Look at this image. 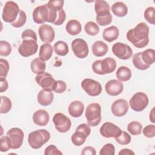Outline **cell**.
<instances>
[{
    "mask_svg": "<svg viewBox=\"0 0 155 155\" xmlns=\"http://www.w3.org/2000/svg\"><path fill=\"white\" fill-rule=\"evenodd\" d=\"M12 104L11 100L7 96H1V105H0V113H7L11 110Z\"/></svg>",
    "mask_w": 155,
    "mask_h": 155,
    "instance_id": "36",
    "label": "cell"
},
{
    "mask_svg": "<svg viewBox=\"0 0 155 155\" xmlns=\"http://www.w3.org/2000/svg\"><path fill=\"white\" fill-rule=\"evenodd\" d=\"M67 89L66 83L61 80L56 81L55 85L53 89V91L57 93H62Z\"/></svg>",
    "mask_w": 155,
    "mask_h": 155,
    "instance_id": "45",
    "label": "cell"
},
{
    "mask_svg": "<svg viewBox=\"0 0 155 155\" xmlns=\"http://www.w3.org/2000/svg\"><path fill=\"white\" fill-rule=\"evenodd\" d=\"M96 154L95 149L90 146L85 147V148H83V150L81 151V154L83 155H95Z\"/></svg>",
    "mask_w": 155,
    "mask_h": 155,
    "instance_id": "52",
    "label": "cell"
},
{
    "mask_svg": "<svg viewBox=\"0 0 155 155\" xmlns=\"http://www.w3.org/2000/svg\"><path fill=\"white\" fill-rule=\"evenodd\" d=\"M154 108H152L151 111V113H150V119L151 120V122L153 123H154L155 122V120H154Z\"/></svg>",
    "mask_w": 155,
    "mask_h": 155,
    "instance_id": "55",
    "label": "cell"
},
{
    "mask_svg": "<svg viewBox=\"0 0 155 155\" xmlns=\"http://www.w3.org/2000/svg\"><path fill=\"white\" fill-rule=\"evenodd\" d=\"M114 139H115V140L118 143L122 145H127V144L130 143L131 140V136L126 131H122V130L120 134L118 136L114 137Z\"/></svg>",
    "mask_w": 155,
    "mask_h": 155,
    "instance_id": "37",
    "label": "cell"
},
{
    "mask_svg": "<svg viewBox=\"0 0 155 155\" xmlns=\"http://www.w3.org/2000/svg\"><path fill=\"white\" fill-rule=\"evenodd\" d=\"M55 128L60 133H66L71 128V122L69 117L61 113H56L53 117Z\"/></svg>",
    "mask_w": 155,
    "mask_h": 155,
    "instance_id": "10",
    "label": "cell"
},
{
    "mask_svg": "<svg viewBox=\"0 0 155 155\" xmlns=\"http://www.w3.org/2000/svg\"><path fill=\"white\" fill-rule=\"evenodd\" d=\"M53 48L51 45L49 43L42 44L39 48V56L44 61H48L52 56Z\"/></svg>",
    "mask_w": 155,
    "mask_h": 155,
    "instance_id": "28",
    "label": "cell"
},
{
    "mask_svg": "<svg viewBox=\"0 0 155 155\" xmlns=\"http://www.w3.org/2000/svg\"><path fill=\"white\" fill-rule=\"evenodd\" d=\"M65 30L69 35L71 36H75L81 32L82 26L79 21L76 19H71L68 21L67 23Z\"/></svg>",
    "mask_w": 155,
    "mask_h": 155,
    "instance_id": "26",
    "label": "cell"
},
{
    "mask_svg": "<svg viewBox=\"0 0 155 155\" xmlns=\"http://www.w3.org/2000/svg\"><path fill=\"white\" fill-rule=\"evenodd\" d=\"M38 33L41 40L43 42L51 43L54 39L55 32L53 27L47 24H42L38 29Z\"/></svg>",
    "mask_w": 155,
    "mask_h": 155,
    "instance_id": "16",
    "label": "cell"
},
{
    "mask_svg": "<svg viewBox=\"0 0 155 155\" xmlns=\"http://www.w3.org/2000/svg\"><path fill=\"white\" fill-rule=\"evenodd\" d=\"M116 75L119 81L126 82L130 79L131 77V71L127 67L121 66L117 70Z\"/></svg>",
    "mask_w": 155,
    "mask_h": 155,
    "instance_id": "30",
    "label": "cell"
},
{
    "mask_svg": "<svg viewBox=\"0 0 155 155\" xmlns=\"http://www.w3.org/2000/svg\"><path fill=\"white\" fill-rule=\"evenodd\" d=\"M6 135L10 140L11 149L16 150L21 147L24 137V133L21 129L16 127L12 128L7 132Z\"/></svg>",
    "mask_w": 155,
    "mask_h": 155,
    "instance_id": "9",
    "label": "cell"
},
{
    "mask_svg": "<svg viewBox=\"0 0 155 155\" xmlns=\"http://www.w3.org/2000/svg\"><path fill=\"white\" fill-rule=\"evenodd\" d=\"M85 115L88 124L91 127L98 125L101 121V107L98 103L89 104L85 110Z\"/></svg>",
    "mask_w": 155,
    "mask_h": 155,
    "instance_id": "3",
    "label": "cell"
},
{
    "mask_svg": "<svg viewBox=\"0 0 155 155\" xmlns=\"http://www.w3.org/2000/svg\"><path fill=\"white\" fill-rule=\"evenodd\" d=\"M71 47L74 55L78 58L84 59L88 54L89 49L87 43L81 38L74 39L71 44Z\"/></svg>",
    "mask_w": 155,
    "mask_h": 155,
    "instance_id": "12",
    "label": "cell"
},
{
    "mask_svg": "<svg viewBox=\"0 0 155 155\" xmlns=\"http://www.w3.org/2000/svg\"><path fill=\"white\" fill-rule=\"evenodd\" d=\"M140 54H141V52H138V53L134 54L132 58V62H133L134 66L138 70H145L148 69L150 67L145 65L143 62V61L141 59Z\"/></svg>",
    "mask_w": 155,
    "mask_h": 155,
    "instance_id": "34",
    "label": "cell"
},
{
    "mask_svg": "<svg viewBox=\"0 0 155 155\" xmlns=\"http://www.w3.org/2000/svg\"><path fill=\"white\" fill-rule=\"evenodd\" d=\"M91 133L90 126L87 124H81L76 128L75 132L71 137L72 143L76 146L83 145L86 139L90 136Z\"/></svg>",
    "mask_w": 155,
    "mask_h": 155,
    "instance_id": "5",
    "label": "cell"
},
{
    "mask_svg": "<svg viewBox=\"0 0 155 155\" xmlns=\"http://www.w3.org/2000/svg\"><path fill=\"white\" fill-rule=\"evenodd\" d=\"M94 10L96 16H103L110 13V8L108 2L104 0H97L94 2Z\"/></svg>",
    "mask_w": 155,
    "mask_h": 155,
    "instance_id": "23",
    "label": "cell"
},
{
    "mask_svg": "<svg viewBox=\"0 0 155 155\" xmlns=\"http://www.w3.org/2000/svg\"><path fill=\"white\" fill-rule=\"evenodd\" d=\"M81 87L90 96H99L102 90L101 84L92 79L86 78L81 82Z\"/></svg>",
    "mask_w": 155,
    "mask_h": 155,
    "instance_id": "7",
    "label": "cell"
},
{
    "mask_svg": "<svg viewBox=\"0 0 155 155\" xmlns=\"http://www.w3.org/2000/svg\"><path fill=\"white\" fill-rule=\"evenodd\" d=\"M116 62L112 58L108 57L101 60V67L103 75L113 73L116 70Z\"/></svg>",
    "mask_w": 155,
    "mask_h": 155,
    "instance_id": "21",
    "label": "cell"
},
{
    "mask_svg": "<svg viewBox=\"0 0 155 155\" xmlns=\"http://www.w3.org/2000/svg\"><path fill=\"white\" fill-rule=\"evenodd\" d=\"M99 29L98 25L93 21H89L84 25V30L85 33L90 36H95L97 35L99 32Z\"/></svg>",
    "mask_w": 155,
    "mask_h": 155,
    "instance_id": "33",
    "label": "cell"
},
{
    "mask_svg": "<svg viewBox=\"0 0 155 155\" xmlns=\"http://www.w3.org/2000/svg\"><path fill=\"white\" fill-rule=\"evenodd\" d=\"M143 135L148 138L154 137L155 136V126L154 125H148L146 126L142 130Z\"/></svg>",
    "mask_w": 155,
    "mask_h": 155,
    "instance_id": "46",
    "label": "cell"
},
{
    "mask_svg": "<svg viewBox=\"0 0 155 155\" xmlns=\"http://www.w3.org/2000/svg\"><path fill=\"white\" fill-rule=\"evenodd\" d=\"M0 80L5 79L9 71L8 62L6 59L1 58L0 59Z\"/></svg>",
    "mask_w": 155,
    "mask_h": 155,
    "instance_id": "39",
    "label": "cell"
},
{
    "mask_svg": "<svg viewBox=\"0 0 155 155\" xmlns=\"http://www.w3.org/2000/svg\"><path fill=\"white\" fill-rule=\"evenodd\" d=\"M154 11L155 8L153 7H149L145 9L143 13L144 18L146 21L152 25H154L155 24Z\"/></svg>",
    "mask_w": 155,
    "mask_h": 155,
    "instance_id": "40",
    "label": "cell"
},
{
    "mask_svg": "<svg viewBox=\"0 0 155 155\" xmlns=\"http://www.w3.org/2000/svg\"><path fill=\"white\" fill-rule=\"evenodd\" d=\"M96 20L97 24L101 25V26H105L111 24L112 21V16L111 13L103 16H96Z\"/></svg>",
    "mask_w": 155,
    "mask_h": 155,
    "instance_id": "44",
    "label": "cell"
},
{
    "mask_svg": "<svg viewBox=\"0 0 155 155\" xmlns=\"http://www.w3.org/2000/svg\"><path fill=\"white\" fill-rule=\"evenodd\" d=\"M127 38L137 48L145 47L149 42V27L145 22L139 23L127 31Z\"/></svg>",
    "mask_w": 155,
    "mask_h": 155,
    "instance_id": "1",
    "label": "cell"
},
{
    "mask_svg": "<svg viewBox=\"0 0 155 155\" xmlns=\"http://www.w3.org/2000/svg\"><path fill=\"white\" fill-rule=\"evenodd\" d=\"M21 38L22 40L26 39H32L37 41V36L36 33L31 29H26L23 31L21 34Z\"/></svg>",
    "mask_w": 155,
    "mask_h": 155,
    "instance_id": "48",
    "label": "cell"
},
{
    "mask_svg": "<svg viewBox=\"0 0 155 155\" xmlns=\"http://www.w3.org/2000/svg\"><path fill=\"white\" fill-rule=\"evenodd\" d=\"M149 99L148 96L143 92L136 93L130 99L129 104L131 108L135 111H142L148 105Z\"/></svg>",
    "mask_w": 155,
    "mask_h": 155,
    "instance_id": "6",
    "label": "cell"
},
{
    "mask_svg": "<svg viewBox=\"0 0 155 155\" xmlns=\"http://www.w3.org/2000/svg\"><path fill=\"white\" fill-rule=\"evenodd\" d=\"M134 154V153L130 149L128 148H124L122 149L119 152V155H131Z\"/></svg>",
    "mask_w": 155,
    "mask_h": 155,
    "instance_id": "54",
    "label": "cell"
},
{
    "mask_svg": "<svg viewBox=\"0 0 155 155\" xmlns=\"http://www.w3.org/2000/svg\"><path fill=\"white\" fill-rule=\"evenodd\" d=\"M68 110L71 116L73 117H79L84 112V105L79 101H74L70 104Z\"/></svg>",
    "mask_w": 155,
    "mask_h": 155,
    "instance_id": "22",
    "label": "cell"
},
{
    "mask_svg": "<svg viewBox=\"0 0 155 155\" xmlns=\"http://www.w3.org/2000/svg\"><path fill=\"white\" fill-rule=\"evenodd\" d=\"M113 53L118 58L127 60L133 56V50L127 44L122 42H116L112 47Z\"/></svg>",
    "mask_w": 155,
    "mask_h": 155,
    "instance_id": "13",
    "label": "cell"
},
{
    "mask_svg": "<svg viewBox=\"0 0 155 155\" xmlns=\"http://www.w3.org/2000/svg\"><path fill=\"white\" fill-rule=\"evenodd\" d=\"M140 56L143 62L150 67L155 61V51L153 49H147L141 52Z\"/></svg>",
    "mask_w": 155,
    "mask_h": 155,
    "instance_id": "31",
    "label": "cell"
},
{
    "mask_svg": "<svg viewBox=\"0 0 155 155\" xmlns=\"http://www.w3.org/2000/svg\"><path fill=\"white\" fill-rule=\"evenodd\" d=\"M93 54L96 57H102L106 54L108 50V47L104 42L97 41L91 47Z\"/></svg>",
    "mask_w": 155,
    "mask_h": 155,
    "instance_id": "25",
    "label": "cell"
},
{
    "mask_svg": "<svg viewBox=\"0 0 155 155\" xmlns=\"http://www.w3.org/2000/svg\"><path fill=\"white\" fill-rule=\"evenodd\" d=\"M115 154V148L112 143L105 144L99 151L100 155H114Z\"/></svg>",
    "mask_w": 155,
    "mask_h": 155,
    "instance_id": "43",
    "label": "cell"
},
{
    "mask_svg": "<svg viewBox=\"0 0 155 155\" xmlns=\"http://www.w3.org/2000/svg\"><path fill=\"white\" fill-rule=\"evenodd\" d=\"M50 116L48 112L44 110H38L33 115V122L38 126H45L48 123Z\"/></svg>",
    "mask_w": 155,
    "mask_h": 155,
    "instance_id": "19",
    "label": "cell"
},
{
    "mask_svg": "<svg viewBox=\"0 0 155 155\" xmlns=\"http://www.w3.org/2000/svg\"><path fill=\"white\" fill-rule=\"evenodd\" d=\"M111 11L114 15L118 17H124L128 13V7L122 2H116L112 5Z\"/></svg>",
    "mask_w": 155,
    "mask_h": 155,
    "instance_id": "27",
    "label": "cell"
},
{
    "mask_svg": "<svg viewBox=\"0 0 155 155\" xmlns=\"http://www.w3.org/2000/svg\"><path fill=\"white\" fill-rule=\"evenodd\" d=\"M142 125L137 121H132L127 125L128 131L132 135H139L141 133Z\"/></svg>",
    "mask_w": 155,
    "mask_h": 155,
    "instance_id": "35",
    "label": "cell"
},
{
    "mask_svg": "<svg viewBox=\"0 0 155 155\" xmlns=\"http://www.w3.org/2000/svg\"><path fill=\"white\" fill-rule=\"evenodd\" d=\"M38 48L37 41L32 39L22 40L21 45L18 48L19 53L24 57H29L35 54Z\"/></svg>",
    "mask_w": 155,
    "mask_h": 155,
    "instance_id": "8",
    "label": "cell"
},
{
    "mask_svg": "<svg viewBox=\"0 0 155 155\" xmlns=\"http://www.w3.org/2000/svg\"><path fill=\"white\" fill-rule=\"evenodd\" d=\"M50 139V133L45 129H39L29 133L28 143L33 149H39Z\"/></svg>",
    "mask_w": 155,
    "mask_h": 155,
    "instance_id": "2",
    "label": "cell"
},
{
    "mask_svg": "<svg viewBox=\"0 0 155 155\" xmlns=\"http://www.w3.org/2000/svg\"><path fill=\"white\" fill-rule=\"evenodd\" d=\"M101 60L95 61L92 64V69H93V71L96 74H99V75H103L102 73V71H101Z\"/></svg>",
    "mask_w": 155,
    "mask_h": 155,
    "instance_id": "51",
    "label": "cell"
},
{
    "mask_svg": "<svg viewBox=\"0 0 155 155\" xmlns=\"http://www.w3.org/2000/svg\"><path fill=\"white\" fill-rule=\"evenodd\" d=\"M19 11V6L15 2L7 1L3 8L2 18L4 22L12 24L17 19Z\"/></svg>",
    "mask_w": 155,
    "mask_h": 155,
    "instance_id": "4",
    "label": "cell"
},
{
    "mask_svg": "<svg viewBox=\"0 0 155 155\" xmlns=\"http://www.w3.org/2000/svg\"><path fill=\"white\" fill-rule=\"evenodd\" d=\"M12 46L10 43L5 41H0V55L1 56H7L12 52Z\"/></svg>",
    "mask_w": 155,
    "mask_h": 155,
    "instance_id": "41",
    "label": "cell"
},
{
    "mask_svg": "<svg viewBox=\"0 0 155 155\" xmlns=\"http://www.w3.org/2000/svg\"><path fill=\"white\" fill-rule=\"evenodd\" d=\"M35 81L42 89L47 91H53L56 81L52 75L47 72L38 74L35 77Z\"/></svg>",
    "mask_w": 155,
    "mask_h": 155,
    "instance_id": "11",
    "label": "cell"
},
{
    "mask_svg": "<svg viewBox=\"0 0 155 155\" xmlns=\"http://www.w3.org/2000/svg\"><path fill=\"white\" fill-rule=\"evenodd\" d=\"M8 87V84L7 81L5 79L0 80V92L3 93L5 91Z\"/></svg>",
    "mask_w": 155,
    "mask_h": 155,
    "instance_id": "53",
    "label": "cell"
},
{
    "mask_svg": "<svg viewBox=\"0 0 155 155\" xmlns=\"http://www.w3.org/2000/svg\"><path fill=\"white\" fill-rule=\"evenodd\" d=\"M53 50L56 54L61 56L67 55L69 51L68 44L63 41H59L56 42L54 44Z\"/></svg>",
    "mask_w": 155,
    "mask_h": 155,
    "instance_id": "32",
    "label": "cell"
},
{
    "mask_svg": "<svg viewBox=\"0 0 155 155\" xmlns=\"http://www.w3.org/2000/svg\"><path fill=\"white\" fill-rule=\"evenodd\" d=\"M121 131L119 127L110 122H105L99 129L100 134L106 138L116 137L120 134Z\"/></svg>",
    "mask_w": 155,
    "mask_h": 155,
    "instance_id": "15",
    "label": "cell"
},
{
    "mask_svg": "<svg viewBox=\"0 0 155 155\" xmlns=\"http://www.w3.org/2000/svg\"><path fill=\"white\" fill-rule=\"evenodd\" d=\"M32 18L33 21L38 24H42L48 22L49 12L47 5L44 4L36 7L33 11Z\"/></svg>",
    "mask_w": 155,
    "mask_h": 155,
    "instance_id": "14",
    "label": "cell"
},
{
    "mask_svg": "<svg viewBox=\"0 0 155 155\" xmlns=\"http://www.w3.org/2000/svg\"><path fill=\"white\" fill-rule=\"evenodd\" d=\"M64 1L62 0H56V1H49L47 3L50 6L57 9L58 10H61L62 9L64 6Z\"/></svg>",
    "mask_w": 155,
    "mask_h": 155,
    "instance_id": "49",
    "label": "cell"
},
{
    "mask_svg": "<svg viewBox=\"0 0 155 155\" xmlns=\"http://www.w3.org/2000/svg\"><path fill=\"white\" fill-rule=\"evenodd\" d=\"M31 71L36 74H39L45 71L46 68V64L44 61L40 58H36L30 63Z\"/></svg>",
    "mask_w": 155,
    "mask_h": 155,
    "instance_id": "29",
    "label": "cell"
},
{
    "mask_svg": "<svg viewBox=\"0 0 155 155\" xmlns=\"http://www.w3.org/2000/svg\"><path fill=\"white\" fill-rule=\"evenodd\" d=\"M11 149V144L8 136H2L0 138V151L6 152Z\"/></svg>",
    "mask_w": 155,
    "mask_h": 155,
    "instance_id": "42",
    "label": "cell"
},
{
    "mask_svg": "<svg viewBox=\"0 0 155 155\" xmlns=\"http://www.w3.org/2000/svg\"><path fill=\"white\" fill-rule=\"evenodd\" d=\"M54 95L51 91H47L44 89L39 91L37 96L38 103L42 106H48L53 101Z\"/></svg>",
    "mask_w": 155,
    "mask_h": 155,
    "instance_id": "20",
    "label": "cell"
},
{
    "mask_svg": "<svg viewBox=\"0 0 155 155\" xmlns=\"http://www.w3.org/2000/svg\"><path fill=\"white\" fill-rule=\"evenodd\" d=\"M65 18H66L65 12L63 9H62L59 11L57 19L53 24H54L55 25H61L64 22Z\"/></svg>",
    "mask_w": 155,
    "mask_h": 155,
    "instance_id": "50",
    "label": "cell"
},
{
    "mask_svg": "<svg viewBox=\"0 0 155 155\" xmlns=\"http://www.w3.org/2000/svg\"><path fill=\"white\" fill-rule=\"evenodd\" d=\"M27 15L25 12L20 10L18 16L15 22L12 23V25L15 28H19L22 27L26 22Z\"/></svg>",
    "mask_w": 155,
    "mask_h": 155,
    "instance_id": "38",
    "label": "cell"
},
{
    "mask_svg": "<svg viewBox=\"0 0 155 155\" xmlns=\"http://www.w3.org/2000/svg\"><path fill=\"white\" fill-rule=\"evenodd\" d=\"M44 154L45 155H62V153L54 145H50L46 148L44 151Z\"/></svg>",
    "mask_w": 155,
    "mask_h": 155,
    "instance_id": "47",
    "label": "cell"
},
{
    "mask_svg": "<svg viewBox=\"0 0 155 155\" xmlns=\"http://www.w3.org/2000/svg\"><path fill=\"white\" fill-rule=\"evenodd\" d=\"M119 35V30L118 28L114 25L105 28L102 33L103 39L108 42H111L117 39Z\"/></svg>",
    "mask_w": 155,
    "mask_h": 155,
    "instance_id": "24",
    "label": "cell"
},
{
    "mask_svg": "<svg viewBox=\"0 0 155 155\" xmlns=\"http://www.w3.org/2000/svg\"><path fill=\"white\" fill-rule=\"evenodd\" d=\"M105 90L106 93L110 96H116L122 92L124 90V85L119 80L111 79L106 83L105 85Z\"/></svg>",
    "mask_w": 155,
    "mask_h": 155,
    "instance_id": "18",
    "label": "cell"
},
{
    "mask_svg": "<svg viewBox=\"0 0 155 155\" xmlns=\"http://www.w3.org/2000/svg\"><path fill=\"white\" fill-rule=\"evenodd\" d=\"M129 108L127 101L124 99H119L115 101L111 105L112 113L116 117H122L127 114Z\"/></svg>",
    "mask_w": 155,
    "mask_h": 155,
    "instance_id": "17",
    "label": "cell"
}]
</instances>
